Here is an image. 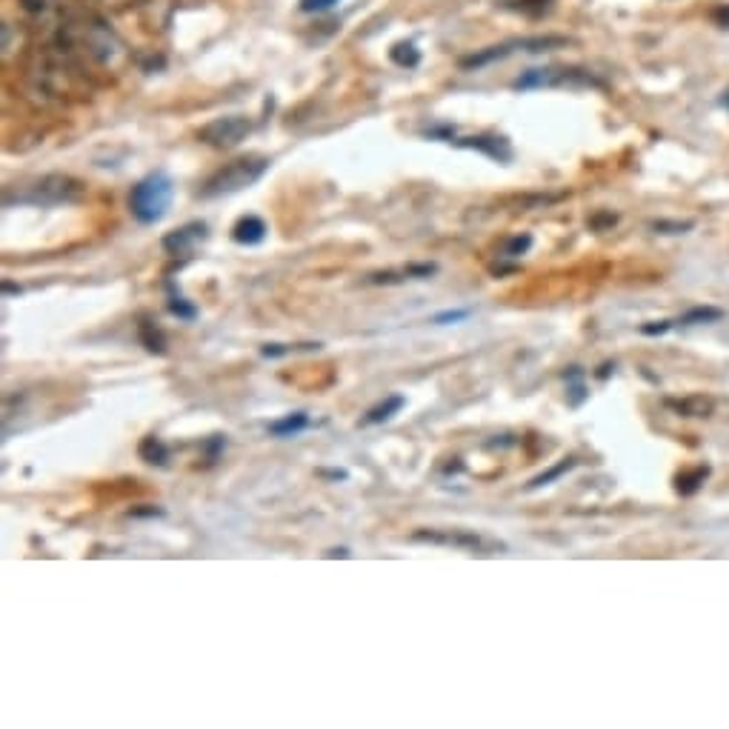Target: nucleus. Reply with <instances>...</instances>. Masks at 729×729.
Segmentation results:
<instances>
[{"label": "nucleus", "mask_w": 729, "mask_h": 729, "mask_svg": "<svg viewBox=\"0 0 729 729\" xmlns=\"http://www.w3.org/2000/svg\"><path fill=\"white\" fill-rule=\"evenodd\" d=\"M326 558H350V550H343V546H341V550L326 552Z\"/></svg>", "instance_id": "58836bf2"}, {"label": "nucleus", "mask_w": 729, "mask_h": 729, "mask_svg": "<svg viewBox=\"0 0 729 729\" xmlns=\"http://www.w3.org/2000/svg\"><path fill=\"white\" fill-rule=\"evenodd\" d=\"M223 446H226V438H223V435H212V441L206 443V450H209L206 460H209V463H214V460H218V455H221V450H223Z\"/></svg>", "instance_id": "7c9ffc66"}, {"label": "nucleus", "mask_w": 729, "mask_h": 729, "mask_svg": "<svg viewBox=\"0 0 729 729\" xmlns=\"http://www.w3.org/2000/svg\"><path fill=\"white\" fill-rule=\"evenodd\" d=\"M306 426H309V415H306V412H289V415H284V418H278V421L269 424V435H275V438H295V435H301Z\"/></svg>", "instance_id": "f3484780"}, {"label": "nucleus", "mask_w": 729, "mask_h": 729, "mask_svg": "<svg viewBox=\"0 0 729 729\" xmlns=\"http://www.w3.org/2000/svg\"><path fill=\"white\" fill-rule=\"evenodd\" d=\"M167 306H169V312L175 314L178 321H187V323L197 321V314H201V312H197V306L192 301H187L184 292L175 287V280H167Z\"/></svg>", "instance_id": "dca6fc26"}, {"label": "nucleus", "mask_w": 729, "mask_h": 729, "mask_svg": "<svg viewBox=\"0 0 729 729\" xmlns=\"http://www.w3.org/2000/svg\"><path fill=\"white\" fill-rule=\"evenodd\" d=\"M269 158L267 155H243L223 163L218 172H212L204 187L197 189V197L204 201H212V197H223V195H235L246 187L258 184V180L269 172Z\"/></svg>", "instance_id": "f03ea898"}, {"label": "nucleus", "mask_w": 729, "mask_h": 729, "mask_svg": "<svg viewBox=\"0 0 729 729\" xmlns=\"http://www.w3.org/2000/svg\"><path fill=\"white\" fill-rule=\"evenodd\" d=\"M615 221H618V218H615V214H612V212H601V214H595V218L589 221V226L601 232V229H606V226H615Z\"/></svg>", "instance_id": "473e14b6"}, {"label": "nucleus", "mask_w": 729, "mask_h": 729, "mask_svg": "<svg viewBox=\"0 0 729 729\" xmlns=\"http://www.w3.org/2000/svg\"><path fill=\"white\" fill-rule=\"evenodd\" d=\"M469 309H450V312H438L435 318H433V323H438V326H450V323H460V321H467L469 318Z\"/></svg>", "instance_id": "c85d7f7f"}, {"label": "nucleus", "mask_w": 729, "mask_h": 729, "mask_svg": "<svg viewBox=\"0 0 729 729\" xmlns=\"http://www.w3.org/2000/svg\"><path fill=\"white\" fill-rule=\"evenodd\" d=\"M670 321H661V323H643L641 326V333L643 335H664V333H670Z\"/></svg>", "instance_id": "f704fd0d"}, {"label": "nucleus", "mask_w": 729, "mask_h": 729, "mask_svg": "<svg viewBox=\"0 0 729 729\" xmlns=\"http://www.w3.org/2000/svg\"><path fill=\"white\" fill-rule=\"evenodd\" d=\"M518 92H533V89H587V87H601V80L595 77L589 69L581 66H538V69H526L524 75L515 77Z\"/></svg>", "instance_id": "423d86ee"}, {"label": "nucleus", "mask_w": 729, "mask_h": 729, "mask_svg": "<svg viewBox=\"0 0 729 729\" xmlns=\"http://www.w3.org/2000/svg\"><path fill=\"white\" fill-rule=\"evenodd\" d=\"M138 341L149 355H167V335H163L158 321L149 318V314H141L138 321Z\"/></svg>", "instance_id": "ddd939ff"}, {"label": "nucleus", "mask_w": 729, "mask_h": 729, "mask_svg": "<svg viewBox=\"0 0 729 729\" xmlns=\"http://www.w3.org/2000/svg\"><path fill=\"white\" fill-rule=\"evenodd\" d=\"M341 0H301V12L306 14H318V12H329L333 6H338Z\"/></svg>", "instance_id": "c756f323"}, {"label": "nucleus", "mask_w": 729, "mask_h": 729, "mask_svg": "<svg viewBox=\"0 0 729 729\" xmlns=\"http://www.w3.org/2000/svg\"><path fill=\"white\" fill-rule=\"evenodd\" d=\"M692 226H695L692 221H655L652 223L658 235H684V232H689Z\"/></svg>", "instance_id": "cd10ccee"}, {"label": "nucleus", "mask_w": 729, "mask_h": 729, "mask_svg": "<svg viewBox=\"0 0 729 729\" xmlns=\"http://www.w3.org/2000/svg\"><path fill=\"white\" fill-rule=\"evenodd\" d=\"M721 106H724V109H726V112H729V92H726V95H724V97H721Z\"/></svg>", "instance_id": "a19ab883"}, {"label": "nucleus", "mask_w": 729, "mask_h": 729, "mask_svg": "<svg viewBox=\"0 0 729 729\" xmlns=\"http://www.w3.org/2000/svg\"><path fill=\"white\" fill-rule=\"evenodd\" d=\"M389 58H392V63L404 66V69H415V66L421 63V52H418V46L412 43V41L395 43V46L389 49Z\"/></svg>", "instance_id": "5701e85b"}, {"label": "nucleus", "mask_w": 729, "mask_h": 729, "mask_svg": "<svg viewBox=\"0 0 729 729\" xmlns=\"http://www.w3.org/2000/svg\"><path fill=\"white\" fill-rule=\"evenodd\" d=\"M252 135V121L246 114H223L197 129V141L212 149H235Z\"/></svg>", "instance_id": "6e6552de"}, {"label": "nucleus", "mask_w": 729, "mask_h": 729, "mask_svg": "<svg viewBox=\"0 0 729 729\" xmlns=\"http://www.w3.org/2000/svg\"><path fill=\"white\" fill-rule=\"evenodd\" d=\"M84 184L72 175H43L35 180L32 187L18 192V197H4V206H41V209H52V206H72L77 201H84Z\"/></svg>", "instance_id": "20e7f679"}, {"label": "nucleus", "mask_w": 729, "mask_h": 729, "mask_svg": "<svg viewBox=\"0 0 729 729\" xmlns=\"http://www.w3.org/2000/svg\"><path fill=\"white\" fill-rule=\"evenodd\" d=\"M563 380H567V395H570V406H581L589 392H587V384H584V369L581 367H570L563 372Z\"/></svg>", "instance_id": "412c9836"}, {"label": "nucleus", "mask_w": 729, "mask_h": 729, "mask_svg": "<svg viewBox=\"0 0 729 729\" xmlns=\"http://www.w3.org/2000/svg\"><path fill=\"white\" fill-rule=\"evenodd\" d=\"M552 0H506V9H515V12H524V14H541L550 9Z\"/></svg>", "instance_id": "393cba45"}, {"label": "nucleus", "mask_w": 729, "mask_h": 729, "mask_svg": "<svg viewBox=\"0 0 729 729\" xmlns=\"http://www.w3.org/2000/svg\"><path fill=\"white\" fill-rule=\"evenodd\" d=\"M406 406V397L404 395H387L384 401L380 404H375L367 415H363V426H378V424H387V421H392L397 412H401Z\"/></svg>", "instance_id": "4468645a"}, {"label": "nucleus", "mask_w": 729, "mask_h": 729, "mask_svg": "<svg viewBox=\"0 0 729 729\" xmlns=\"http://www.w3.org/2000/svg\"><path fill=\"white\" fill-rule=\"evenodd\" d=\"M138 455H141V460L152 463V467H167V463H169V446L163 443L160 438H155V435H146L141 441V446H138Z\"/></svg>", "instance_id": "aec40b11"}, {"label": "nucleus", "mask_w": 729, "mask_h": 729, "mask_svg": "<svg viewBox=\"0 0 729 729\" xmlns=\"http://www.w3.org/2000/svg\"><path fill=\"white\" fill-rule=\"evenodd\" d=\"M321 343H304V346H284V343H267L260 350V355L263 358H284V355H289V352H295V350H318Z\"/></svg>", "instance_id": "a878e982"}, {"label": "nucleus", "mask_w": 729, "mask_h": 729, "mask_svg": "<svg viewBox=\"0 0 729 729\" xmlns=\"http://www.w3.org/2000/svg\"><path fill=\"white\" fill-rule=\"evenodd\" d=\"M321 475L323 478H333V480H346V478H350V472H346V469H329V472L321 469Z\"/></svg>", "instance_id": "e433bc0d"}, {"label": "nucleus", "mask_w": 729, "mask_h": 729, "mask_svg": "<svg viewBox=\"0 0 729 729\" xmlns=\"http://www.w3.org/2000/svg\"><path fill=\"white\" fill-rule=\"evenodd\" d=\"M52 41L66 49L87 72H121L129 63V46L104 18L89 12H69Z\"/></svg>", "instance_id": "f257e3e1"}, {"label": "nucleus", "mask_w": 729, "mask_h": 729, "mask_svg": "<svg viewBox=\"0 0 729 729\" xmlns=\"http://www.w3.org/2000/svg\"><path fill=\"white\" fill-rule=\"evenodd\" d=\"M667 406L681 418H709L715 412V401L709 395H684V397H667Z\"/></svg>", "instance_id": "9b49d317"}, {"label": "nucleus", "mask_w": 729, "mask_h": 729, "mask_svg": "<svg viewBox=\"0 0 729 729\" xmlns=\"http://www.w3.org/2000/svg\"><path fill=\"white\" fill-rule=\"evenodd\" d=\"M426 138L433 141H443V143H455V146H463V149H475V152L487 155L498 163H509L512 160V146L504 135H475V138H458L455 129L450 126H438V129H426L424 132Z\"/></svg>", "instance_id": "1a4fd4ad"}, {"label": "nucleus", "mask_w": 729, "mask_h": 729, "mask_svg": "<svg viewBox=\"0 0 729 729\" xmlns=\"http://www.w3.org/2000/svg\"><path fill=\"white\" fill-rule=\"evenodd\" d=\"M572 41L563 38V35H535V38H509L504 43H495V46H487L480 49V52L463 58L460 66L463 69H484L489 63H498V60H506L512 55H538V52H552V49H563L570 46Z\"/></svg>", "instance_id": "39448f33"}, {"label": "nucleus", "mask_w": 729, "mask_h": 729, "mask_svg": "<svg viewBox=\"0 0 729 729\" xmlns=\"http://www.w3.org/2000/svg\"><path fill=\"white\" fill-rule=\"evenodd\" d=\"M609 369H615V363H604L601 372H598V378H601V380H606V378H609Z\"/></svg>", "instance_id": "ea45409f"}, {"label": "nucleus", "mask_w": 729, "mask_h": 729, "mask_svg": "<svg viewBox=\"0 0 729 729\" xmlns=\"http://www.w3.org/2000/svg\"><path fill=\"white\" fill-rule=\"evenodd\" d=\"M578 467V460L575 458H563L560 463H555L552 469H546V472H541L538 478H533L529 480V489H541V487H550L552 480H558L560 475H567L570 469H575Z\"/></svg>", "instance_id": "b1692460"}, {"label": "nucleus", "mask_w": 729, "mask_h": 729, "mask_svg": "<svg viewBox=\"0 0 729 729\" xmlns=\"http://www.w3.org/2000/svg\"><path fill=\"white\" fill-rule=\"evenodd\" d=\"M267 223L258 214H243V218L232 226V241L241 243V246H258L267 241Z\"/></svg>", "instance_id": "f8f14e48"}, {"label": "nucleus", "mask_w": 729, "mask_h": 729, "mask_svg": "<svg viewBox=\"0 0 729 729\" xmlns=\"http://www.w3.org/2000/svg\"><path fill=\"white\" fill-rule=\"evenodd\" d=\"M23 289L21 287H14V284H9V280H4V295H21Z\"/></svg>", "instance_id": "4c0bfd02"}, {"label": "nucleus", "mask_w": 729, "mask_h": 729, "mask_svg": "<svg viewBox=\"0 0 729 729\" xmlns=\"http://www.w3.org/2000/svg\"><path fill=\"white\" fill-rule=\"evenodd\" d=\"M709 472L712 469L706 467V463H701V467H692V469H684L681 475L675 478V492L684 495V498H692V495L704 487V480L709 478Z\"/></svg>", "instance_id": "a211bd4d"}, {"label": "nucleus", "mask_w": 729, "mask_h": 729, "mask_svg": "<svg viewBox=\"0 0 729 729\" xmlns=\"http://www.w3.org/2000/svg\"><path fill=\"white\" fill-rule=\"evenodd\" d=\"M141 18L146 29H163L172 18V0H141Z\"/></svg>", "instance_id": "2eb2a0df"}, {"label": "nucleus", "mask_w": 729, "mask_h": 729, "mask_svg": "<svg viewBox=\"0 0 729 729\" xmlns=\"http://www.w3.org/2000/svg\"><path fill=\"white\" fill-rule=\"evenodd\" d=\"M712 21H715L721 29H729V4H721L712 9Z\"/></svg>", "instance_id": "72a5a7b5"}, {"label": "nucleus", "mask_w": 729, "mask_h": 729, "mask_svg": "<svg viewBox=\"0 0 729 729\" xmlns=\"http://www.w3.org/2000/svg\"><path fill=\"white\" fill-rule=\"evenodd\" d=\"M95 6H101V9H109V12H118V9H126L132 4H141V0H92Z\"/></svg>", "instance_id": "2f4dec72"}, {"label": "nucleus", "mask_w": 729, "mask_h": 729, "mask_svg": "<svg viewBox=\"0 0 729 729\" xmlns=\"http://www.w3.org/2000/svg\"><path fill=\"white\" fill-rule=\"evenodd\" d=\"M129 515L132 518H152V515H163V509H152V506H149V509H132Z\"/></svg>", "instance_id": "c9c22d12"}, {"label": "nucleus", "mask_w": 729, "mask_h": 729, "mask_svg": "<svg viewBox=\"0 0 729 729\" xmlns=\"http://www.w3.org/2000/svg\"><path fill=\"white\" fill-rule=\"evenodd\" d=\"M529 246H533V235H515L509 238L506 246H504V258H521L529 252Z\"/></svg>", "instance_id": "bb28decb"}, {"label": "nucleus", "mask_w": 729, "mask_h": 729, "mask_svg": "<svg viewBox=\"0 0 729 729\" xmlns=\"http://www.w3.org/2000/svg\"><path fill=\"white\" fill-rule=\"evenodd\" d=\"M29 43V35H26V26L23 23H12V21H4V58H14L18 52H23Z\"/></svg>", "instance_id": "6ab92c4d"}, {"label": "nucleus", "mask_w": 729, "mask_h": 729, "mask_svg": "<svg viewBox=\"0 0 729 729\" xmlns=\"http://www.w3.org/2000/svg\"><path fill=\"white\" fill-rule=\"evenodd\" d=\"M206 238H209V226L204 221H192L187 226L169 232V235H163L160 246H163V252L172 255V258H187L195 246L204 243Z\"/></svg>", "instance_id": "9d476101"}, {"label": "nucleus", "mask_w": 729, "mask_h": 729, "mask_svg": "<svg viewBox=\"0 0 729 729\" xmlns=\"http://www.w3.org/2000/svg\"><path fill=\"white\" fill-rule=\"evenodd\" d=\"M724 318V309L718 306H692L689 312L681 314V326H701V323H718Z\"/></svg>", "instance_id": "4be33fe9"}, {"label": "nucleus", "mask_w": 729, "mask_h": 729, "mask_svg": "<svg viewBox=\"0 0 729 729\" xmlns=\"http://www.w3.org/2000/svg\"><path fill=\"white\" fill-rule=\"evenodd\" d=\"M175 197V184L167 172H152L129 192V212L141 226H155L167 218Z\"/></svg>", "instance_id": "7ed1b4c3"}, {"label": "nucleus", "mask_w": 729, "mask_h": 729, "mask_svg": "<svg viewBox=\"0 0 729 729\" xmlns=\"http://www.w3.org/2000/svg\"><path fill=\"white\" fill-rule=\"evenodd\" d=\"M412 541L450 546V550H460V552H480V555H492L504 550L501 543H492L487 538H480L478 533H469V529H418V533H412Z\"/></svg>", "instance_id": "0eeeda50"}]
</instances>
